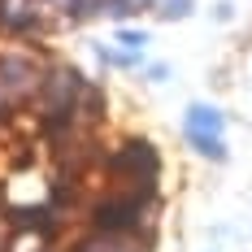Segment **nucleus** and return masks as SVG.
<instances>
[{
    "label": "nucleus",
    "mask_w": 252,
    "mask_h": 252,
    "mask_svg": "<svg viewBox=\"0 0 252 252\" xmlns=\"http://www.w3.org/2000/svg\"><path fill=\"white\" fill-rule=\"evenodd\" d=\"M187 135L191 139H222V113L209 104H191L187 109Z\"/></svg>",
    "instance_id": "f257e3e1"
},
{
    "label": "nucleus",
    "mask_w": 252,
    "mask_h": 252,
    "mask_svg": "<svg viewBox=\"0 0 252 252\" xmlns=\"http://www.w3.org/2000/svg\"><path fill=\"white\" fill-rule=\"evenodd\" d=\"M130 218H139V200H104L100 209H96V222H100L104 230H122Z\"/></svg>",
    "instance_id": "f03ea898"
},
{
    "label": "nucleus",
    "mask_w": 252,
    "mask_h": 252,
    "mask_svg": "<svg viewBox=\"0 0 252 252\" xmlns=\"http://www.w3.org/2000/svg\"><path fill=\"white\" fill-rule=\"evenodd\" d=\"M118 39H122L126 48H144V44H148V31H122Z\"/></svg>",
    "instance_id": "7ed1b4c3"
},
{
    "label": "nucleus",
    "mask_w": 252,
    "mask_h": 252,
    "mask_svg": "<svg viewBox=\"0 0 252 252\" xmlns=\"http://www.w3.org/2000/svg\"><path fill=\"white\" fill-rule=\"evenodd\" d=\"M139 4H148V0H113L109 13H130V9H139Z\"/></svg>",
    "instance_id": "20e7f679"
},
{
    "label": "nucleus",
    "mask_w": 252,
    "mask_h": 252,
    "mask_svg": "<svg viewBox=\"0 0 252 252\" xmlns=\"http://www.w3.org/2000/svg\"><path fill=\"white\" fill-rule=\"evenodd\" d=\"M187 4H191V0H170V4H165V18H183Z\"/></svg>",
    "instance_id": "39448f33"
}]
</instances>
